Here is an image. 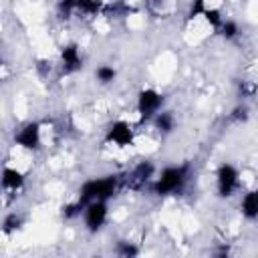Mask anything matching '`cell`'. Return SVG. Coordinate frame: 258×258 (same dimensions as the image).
Masks as SVG:
<instances>
[{
	"label": "cell",
	"instance_id": "ac0fdd59",
	"mask_svg": "<svg viewBox=\"0 0 258 258\" xmlns=\"http://www.w3.org/2000/svg\"><path fill=\"white\" fill-rule=\"evenodd\" d=\"M206 20H208V24L218 32V28L222 26V22H224V16L220 14V10L218 8H212V6H206V10H204V14H202Z\"/></svg>",
	"mask_w": 258,
	"mask_h": 258
},
{
	"label": "cell",
	"instance_id": "7c38bea8",
	"mask_svg": "<svg viewBox=\"0 0 258 258\" xmlns=\"http://www.w3.org/2000/svg\"><path fill=\"white\" fill-rule=\"evenodd\" d=\"M240 214L246 220H258V189H250L240 200Z\"/></svg>",
	"mask_w": 258,
	"mask_h": 258
},
{
	"label": "cell",
	"instance_id": "3957f363",
	"mask_svg": "<svg viewBox=\"0 0 258 258\" xmlns=\"http://www.w3.org/2000/svg\"><path fill=\"white\" fill-rule=\"evenodd\" d=\"M163 95L157 91V89H141L137 93V113H139V119L141 123L145 121H153V117L163 111Z\"/></svg>",
	"mask_w": 258,
	"mask_h": 258
},
{
	"label": "cell",
	"instance_id": "30bf717a",
	"mask_svg": "<svg viewBox=\"0 0 258 258\" xmlns=\"http://www.w3.org/2000/svg\"><path fill=\"white\" fill-rule=\"evenodd\" d=\"M24 183H26V177L20 169L8 167V165L2 169V187L6 191H20L24 187Z\"/></svg>",
	"mask_w": 258,
	"mask_h": 258
},
{
	"label": "cell",
	"instance_id": "7402d4cb",
	"mask_svg": "<svg viewBox=\"0 0 258 258\" xmlns=\"http://www.w3.org/2000/svg\"><path fill=\"white\" fill-rule=\"evenodd\" d=\"M214 258H232V256H230V252H228V248H226V246H222V248H218V250H216V254H214Z\"/></svg>",
	"mask_w": 258,
	"mask_h": 258
},
{
	"label": "cell",
	"instance_id": "e0dca14e",
	"mask_svg": "<svg viewBox=\"0 0 258 258\" xmlns=\"http://www.w3.org/2000/svg\"><path fill=\"white\" fill-rule=\"evenodd\" d=\"M85 204H81L79 200H75V202H69V204H64L62 206V218L64 220H75V218H81L83 214H85Z\"/></svg>",
	"mask_w": 258,
	"mask_h": 258
},
{
	"label": "cell",
	"instance_id": "52a82bcc",
	"mask_svg": "<svg viewBox=\"0 0 258 258\" xmlns=\"http://www.w3.org/2000/svg\"><path fill=\"white\" fill-rule=\"evenodd\" d=\"M14 143L22 149L28 151H36L42 143V127L38 121H28L24 123L20 129H16L14 133Z\"/></svg>",
	"mask_w": 258,
	"mask_h": 258
},
{
	"label": "cell",
	"instance_id": "2e32d148",
	"mask_svg": "<svg viewBox=\"0 0 258 258\" xmlns=\"http://www.w3.org/2000/svg\"><path fill=\"white\" fill-rule=\"evenodd\" d=\"M218 32H220V36L222 38H226V40H234L238 34H240V24L236 22V20H232V18H224V22H222V26L218 28Z\"/></svg>",
	"mask_w": 258,
	"mask_h": 258
},
{
	"label": "cell",
	"instance_id": "5b68a950",
	"mask_svg": "<svg viewBox=\"0 0 258 258\" xmlns=\"http://www.w3.org/2000/svg\"><path fill=\"white\" fill-rule=\"evenodd\" d=\"M240 189V171L232 163H222L216 171V191L220 198H232Z\"/></svg>",
	"mask_w": 258,
	"mask_h": 258
},
{
	"label": "cell",
	"instance_id": "d6986e66",
	"mask_svg": "<svg viewBox=\"0 0 258 258\" xmlns=\"http://www.w3.org/2000/svg\"><path fill=\"white\" fill-rule=\"evenodd\" d=\"M228 119L232 121V123H246L248 119H250V109L244 105V103H240V105H236L232 111H230V115H228Z\"/></svg>",
	"mask_w": 258,
	"mask_h": 258
},
{
	"label": "cell",
	"instance_id": "603a6c76",
	"mask_svg": "<svg viewBox=\"0 0 258 258\" xmlns=\"http://www.w3.org/2000/svg\"><path fill=\"white\" fill-rule=\"evenodd\" d=\"M91 258H103V256H91Z\"/></svg>",
	"mask_w": 258,
	"mask_h": 258
},
{
	"label": "cell",
	"instance_id": "8fae6325",
	"mask_svg": "<svg viewBox=\"0 0 258 258\" xmlns=\"http://www.w3.org/2000/svg\"><path fill=\"white\" fill-rule=\"evenodd\" d=\"M151 123H153V127H155L157 133H161V135H169V133H173V129H175L177 119H175V113H173V111L163 109V111H159V113L153 117Z\"/></svg>",
	"mask_w": 258,
	"mask_h": 258
},
{
	"label": "cell",
	"instance_id": "5bb4252c",
	"mask_svg": "<svg viewBox=\"0 0 258 258\" xmlns=\"http://www.w3.org/2000/svg\"><path fill=\"white\" fill-rule=\"evenodd\" d=\"M95 79L101 83V85H111L115 79H117V71L111 67V64H99L95 69Z\"/></svg>",
	"mask_w": 258,
	"mask_h": 258
},
{
	"label": "cell",
	"instance_id": "277c9868",
	"mask_svg": "<svg viewBox=\"0 0 258 258\" xmlns=\"http://www.w3.org/2000/svg\"><path fill=\"white\" fill-rule=\"evenodd\" d=\"M155 179V165L149 159L139 161L137 165L131 167V171H127V175L123 177V185L133 189V191H141L145 187H149Z\"/></svg>",
	"mask_w": 258,
	"mask_h": 258
},
{
	"label": "cell",
	"instance_id": "6da1fadb",
	"mask_svg": "<svg viewBox=\"0 0 258 258\" xmlns=\"http://www.w3.org/2000/svg\"><path fill=\"white\" fill-rule=\"evenodd\" d=\"M191 177V165L189 163H177V165H167L159 171V175L153 179L149 185L151 191L159 198L167 196H177L185 189L187 181Z\"/></svg>",
	"mask_w": 258,
	"mask_h": 258
},
{
	"label": "cell",
	"instance_id": "44dd1931",
	"mask_svg": "<svg viewBox=\"0 0 258 258\" xmlns=\"http://www.w3.org/2000/svg\"><path fill=\"white\" fill-rule=\"evenodd\" d=\"M56 10H58V16L60 18H71V14H75L77 12V2H58V6H56Z\"/></svg>",
	"mask_w": 258,
	"mask_h": 258
},
{
	"label": "cell",
	"instance_id": "ffe728a7",
	"mask_svg": "<svg viewBox=\"0 0 258 258\" xmlns=\"http://www.w3.org/2000/svg\"><path fill=\"white\" fill-rule=\"evenodd\" d=\"M258 93V85L254 81H238V95L240 99H252Z\"/></svg>",
	"mask_w": 258,
	"mask_h": 258
},
{
	"label": "cell",
	"instance_id": "9a60e30c",
	"mask_svg": "<svg viewBox=\"0 0 258 258\" xmlns=\"http://www.w3.org/2000/svg\"><path fill=\"white\" fill-rule=\"evenodd\" d=\"M22 224H24V218H22L20 214L12 212V214L4 216V220H2V230H4V234L8 236V234H12V232L20 230V228H22Z\"/></svg>",
	"mask_w": 258,
	"mask_h": 258
},
{
	"label": "cell",
	"instance_id": "9c48e42d",
	"mask_svg": "<svg viewBox=\"0 0 258 258\" xmlns=\"http://www.w3.org/2000/svg\"><path fill=\"white\" fill-rule=\"evenodd\" d=\"M60 69L64 75H73L83 69V54H81L79 44L69 42L60 48Z\"/></svg>",
	"mask_w": 258,
	"mask_h": 258
},
{
	"label": "cell",
	"instance_id": "ba28073f",
	"mask_svg": "<svg viewBox=\"0 0 258 258\" xmlns=\"http://www.w3.org/2000/svg\"><path fill=\"white\" fill-rule=\"evenodd\" d=\"M105 141L115 145V147H129L135 141V131H133L129 121L117 119V121H113L109 125L107 133H105Z\"/></svg>",
	"mask_w": 258,
	"mask_h": 258
},
{
	"label": "cell",
	"instance_id": "4fadbf2b",
	"mask_svg": "<svg viewBox=\"0 0 258 258\" xmlns=\"http://www.w3.org/2000/svg\"><path fill=\"white\" fill-rule=\"evenodd\" d=\"M113 252H115V258H139L141 246L137 242L129 240V238H121V240L115 242Z\"/></svg>",
	"mask_w": 258,
	"mask_h": 258
},
{
	"label": "cell",
	"instance_id": "7a4b0ae2",
	"mask_svg": "<svg viewBox=\"0 0 258 258\" xmlns=\"http://www.w3.org/2000/svg\"><path fill=\"white\" fill-rule=\"evenodd\" d=\"M121 185H123V177L117 175V173L91 177L79 187L77 200L81 204H85V206H89L91 202H109L119 191Z\"/></svg>",
	"mask_w": 258,
	"mask_h": 258
},
{
	"label": "cell",
	"instance_id": "8992f818",
	"mask_svg": "<svg viewBox=\"0 0 258 258\" xmlns=\"http://www.w3.org/2000/svg\"><path fill=\"white\" fill-rule=\"evenodd\" d=\"M107 220H109V202H91L85 208L83 222H85V228L89 234L101 232L105 228Z\"/></svg>",
	"mask_w": 258,
	"mask_h": 258
}]
</instances>
